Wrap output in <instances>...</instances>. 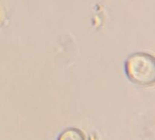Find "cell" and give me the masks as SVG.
<instances>
[{
	"mask_svg": "<svg viewBox=\"0 0 155 140\" xmlns=\"http://www.w3.org/2000/svg\"><path fill=\"white\" fill-rule=\"evenodd\" d=\"M125 71L130 81L140 86H149L155 81V60L151 55L134 53L127 58Z\"/></svg>",
	"mask_w": 155,
	"mask_h": 140,
	"instance_id": "6da1fadb",
	"label": "cell"
},
{
	"mask_svg": "<svg viewBox=\"0 0 155 140\" xmlns=\"http://www.w3.org/2000/svg\"><path fill=\"white\" fill-rule=\"evenodd\" d=\"M58 140H86V137L79 129L68 128L59 135Z\"/></svg>",
	"mask_w": 155,
	"mask_h": 140,
	"instance_id": "7a4b0ae2",
	"label": "cell"
}]
</instances>
